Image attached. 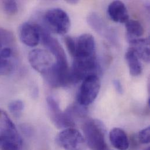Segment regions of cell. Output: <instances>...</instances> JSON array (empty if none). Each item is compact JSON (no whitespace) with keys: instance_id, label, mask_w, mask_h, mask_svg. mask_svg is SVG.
<instances>
[{"instance_id":"cell-25","label":"cell","mask_w":150,"mask_h":150,"mask_svg":"<svg viewBox=\"0 0 150 150\" xmlns=\"http://www.w3.org/2000/svg\"><path fill=\"white\" fill-rule=\"evenodd\" d=\"M150 150V148H149V147H148V148H147V149H146L145 150Z\"/></svg>"},{"instance_id":"cell-23","label":"cell","mask_w":150,"mask_h":150,"mask_svg":"<svg viewBox=\"0 0 150 150\" xmlns=\"http://www.w3.org/2000/svg\"><path fill=\"white\" fill-rule=\"evenodd\" d=\"M113 85L116 89V91L119 93L122 94L123 92V86L120 82V81L118 79H115L113 81Z\"/></svg>"},{"instance_id":"cell-16","label":"cell","mask_w":150,"mask_h":150,"mask_svg":"<svg viewBox=\"0 0 150 150\" xmlns=\"http://www.w3.org/2000/svg\"><path fill=\"white\" fill-rule=\"evenodd\" d=\"M128 40L140 38L144 33V29L142 23L138 21L129 19L125 23Z\"/></svg>"},{"instance_id":"cell-5","label":"cell","mask_w":150,"mask_h":150,"mask_svg":"<svg viewBox=\"0 0 150 150\" xmlns=\"http://www.w3.org/2000/svg\"><path fill=\"white\" fill-rule=\"evenodd\" d=\"M43 76L49 85L53 88L66 86L72 83L68 62H56L52 69Z\"/></svg>"},{"instance_id":"cell-27","label":"cell","mask_w":150,"mask_h":150,"mask_svg":"<svg viewBox=\"0 0 150 150\" xmlns=\"http://www.w3.org/2000/svg\"></svg>"},{"instance_id":"cell-6","label":"cell","mask_w":150,"mask_h":150,"mask_svg":"<svg viewBox=\"0 0 150 150\" xmlns=\"http://www.w3.org/2000/svg\"><path fill=\"white\" fill-rule=\"evenodd\" d=\"M57 144L66 150H85L86 143L82 134L73 127L62 130L57 136Z\"/></svg>"},{"instance_id":"cell-10","label":"cell","mask_w":150,"mask_h":150,"mask_svg":"<svg viewBox=\"0 0 150 150\" xmlns=\"http://www.w3.org/2000/svg\"><path fill=\"white\" fill-rule=\"evenodd\" d=\"M19 34L21 42L29 47L36 46L40 41V35L38 24L28 22L23 23L19 28Z\"/></svg>"},{"instance_id":"cell-26","label":"cell","mask_w":150,"mask_h":150,"mask_svg":"<svg viewBox=\"0 0 150 150\" xmlns=\"http://www.w3.org/2000/svg\"><path fill=\"white\" fill-rule=\"evenodd\" d=\"M1 59H3V58H2V57H0V60H1Z\"/></svg>"},{"instance_id":"cell-15","label":"cell","mask_w":150,"mask_h":150,"mask_svg":"<svg viewBox=\"0 0 150 150\" xmlns=\"http://www.w3.org/2000/svg\"><path fill=\"white\" fill-rule=\"evenodd\" d=\"M87 21L89 25L98 33L108 37V34L109 33L108 28L99 15L93 12L88 15Z\"/></svg>"},{"instance_id":"cell-19","label":"cell","mask_w":150,"mask_h":150,"mask_svg":"<svg viewBox=\"0 0 150 150\" xmlns=\"http://www.w3.org/2000/svg\"><path fill=\"white\" fill-rule=\"evenodd\" d=\"M3 8L5 13L10 15L16 14L18 11L16 2L12 0L3 1Z\"/></svg>"},{"instance_id":"cell-2","label":"cell","mask_w":150,"mask_h":150,"mask_svg":"<svg viewBox=\"0 0 150 150\" xmlns=\"http://www.w3.org/2000/svg\"><path fill=\"white\" fill-rule=\"evenodd\" d=\"M82 130L86 144L91 150H106L105 128L98 120L89 119L82 125Z\"/></svg>"},{"instance_id":"cell-18","label":"cell","mask_w":150,"mask_h":150,"mask_svg":"<svg viewBox=\"0 0 150 150\" xmlns=\"http://www.w3.org/2000/svg\"><path fill=\"white\" fill-rule=\"evenodd\" d=\"M10 112L15 117H19L24 109L23 102L21 100H15L11 102L8 105Z\"/></svg>"},{"instance_id":"cell-14","label":"cell","mask_w":150,"mask_h":150,"mask_svg":"<svg viewBox=\"0 0 150 150\" xmlns=\"http://www.w3.org/2000/svg\"><path fill=\"white\" fill-rule=\"evenodd\" d=\"M125 59L130 74L133 76L141 75L143 71V67L140 58L131 47H129L127 50L125 54Z\"/></svg>"},{"instance_id":"cell-12","label":"cell","mask_w":150,"mask_h":150,"mask_svg":"<svg viewBox=\"0 0 150 150\" xmlns=\"http://www.w3.org/2000/svg\"><path fill=\"white\" fill-rule=\"evenodd\" d=\"M130 47L137 54L140 59L144 62H150V39L149 38H137L129 40Z\"/></svg>"},{"instance_id":"cell-4","label":"cell","mask_w":150,"mask_h":150,"mask_svg":"<svg viewBox=\"0 0 150 150\" xmlns=\"http://www.w3.org/2000/svg\"><path fill=\"white\" fill-rule=\"evenodd\" d=\"M100 86V81L98 75H89L85 78L82 81L77 95L78 103L84 107L91 105L98 96Z\"/></svg>"},{"instance_id":"cell-13","label":"cell","mask_w":150,"mask_h":150,"mask_svg":"<svg viewBox=\"0 0 150 150\" xmlns=\"http://www.w3.org/2000/svg\"><path fill=\"white\" fill-rule=\"evenodd\" d=\"M109 140L112 146L117 150H127L130 142L126 132L120 128H113L109 133Z\"/></svg>"},{"instance_id":"cell-11","label":"cell","mask_w":150,"mask_h":150,"mask_svg":"<svg viewBox=\"0 0 150 150\" xmlns=\"http://www.w3.org/2000/svg\"><path fill=\"white\" fill-rule=\"evenodd\" d=\"M108 13L110 19L115 22L125 23L129 19L128 10L125 4L120 1H114L109 4Z\"/></svg>"},{"instance_id":"cell-17","label":"cell","mask_w":150,"mask_h":150,"mask_svg":"<svg viewBox=\"0 0 150 150\" xmlns=\"http://www.w3.org/2000/svg\"><path fill=\"white\" fill-rule=\"evenodd\" d=\"M14 43V36L8 30L0 28V50L4 47H11Z\"/></svg>"},{"instance_id":"cell-20","label":"cell","mask_w":150,"mask_h":150,"mask_svg":"<svg viewBox=\"0 0 150 150\" xmlns=\"http://www.w3.org/2000/svg\"><path fill=\"white\" fill-rule=\"evenodd\" d=\"M138 140L143 144H147L150 143V127H147L139 132L138 134Z\"/></svg>"},{"instance_id":"cell-24","label":"cell","mask_w":150,"mask_h":150,"mask_svg":"<svg viewBox=\"0 0 150 150\" xmlns=\"http://www.w3.org/2000/svg\"><path fill=\"white\" fill-rule=\"evenodd\" d=\"M67 2L70 4H76L78 2V1H75V0H70V1H67Z\"/></svg>"},{"instance_id":"cell-3","label":"cell","mask_w":150,"mask_h":150,"mask_svg":"<svg viewBox=\"0 0 150 150\" xmlns=\"http://www.w3.org/2000/svg\"><path fill=\"white\" fill-rule=\"evenodd\" d=\"M44 19L47 26L57 34L65 35L70 28L69 16L62 9L52 8L48 10L45 14Z\"/></svg>"},{"instance_id":"cell-9","label":"cell","mask_w":150,"mask_h":150,"mask_svg":"<svg viewBox=\"0 0 150 150\" xmlns=\"http://www.w3.org/2000/svg\"><path fill=\"white\" fill-rule=\"evenodd\" d=\"M74 59L89 60L96 59V42L94 37L89 33L81 35L76 42Z\"/></svg>"},{"instance_id":"cell-22","label":"cell","mask_w":150,"mask_h":150,"mask_svg":"<svg viewBox=\"0 0 150 150\" xmlns=\"http://www.w3.org/2000/svg\"><path fill=\"white\" fill-rule=\"evenodd\" d=\"M12 54V50L11 47H4L0 50V57L7 59L9 58Z\"/></svg>"},{"instance_id":"cell-21","label":"cell","mask_w":150,"mask_h":150,"mask_svg":"<svg viewBox=\"0 0 150 150\" xmlns=\"http://www.w3.org/2000/svg\"><path fill=\"white\" fill-rule=\"evenodd\" d=\"M64 42L69 53L73 57L75 54L76 42L73 39V38L69 36L65 37Z\"/></svg>"},{"instance_id":"cell-8","label":"cell","mask_w":150,"mask_h":150,"mask_svg":"<svg viewBox=\"0 0 150 150\" xmlns=\"http://www.w3.org/2000/svg\"><path fill=\"white\" fill-rule=\"evenodd\" d=\"M46 100L51 120L57 128L65 129L75 126L74 120L66 111L61 110L59 102L54 98L49 96Z\"/></svg>"},{"instance_id":"cell-1","label":"cell","mask_w":150,"mask_h":150,"mask_svg":"<svg viewBox=\"0 0 150 150\" xmlns=\"http://www.w3.org/2000/svg\"><path fill=\"white\" fill-rule=\"evenodd\" d=\"M23 141L18 130L3 110L0 109V150H21Z\"/></svg>"},{"instance_id":"cell-7","label":"cell","mask_w":150,"mask_h":150,"mask_svg":"<svg viewBox=\"0 0 150 150\" xmlns=\"http://www.w3.org/2000/svg\"><path fill=\"white\" fill-rule=\"evenodd\" d=\"M28 60L32 67L42 75L49 72L56 63L54 57L49 51L40 49L30 51Z\"/></svg>"}]
</instances>
